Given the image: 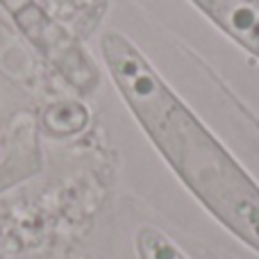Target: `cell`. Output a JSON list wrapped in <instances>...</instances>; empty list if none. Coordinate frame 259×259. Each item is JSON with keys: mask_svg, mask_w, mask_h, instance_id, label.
Masks as SVG:
<instances>
[{"mask_svg": "<svg viewBox=\"0 0 259 259\" xmlns=\"http://www.w3.org/2000/svg\"><path fill=\"white\" fill-rule=\"evenodd\" d=\"M100 57L116 94L159 157L202 209L259 255V184L146 55L116 30L100 36Z\"/></svg>", "mask_w": 259, "mask_h": 259, "instance_id": "obj_1", "label": "cell"}, {"mask_svg": "<svg viewBox=\"0 0 259 259\" xmlns=\"http://www.w3.org/2000/svg\"><path fill=\"white\" fill-rule=\"evenodd\" d=\"M12 23L32 48L55 66V71L80 94H91L98 84V68L64 25H59L39 0H0Z\"/></svg>", "mask_w": 259, "mask_h": 259, "instance_id": "obj_2", "label": "cell"}, {"mask_svg": "<svg viewBox=\"0 0 259 259\" xmlns=\"http://www.w3.org/2000/svg\"><path fill=\"white\" fill-rule=\"evenodd\" d=\"M221 34L259 62V0H189Z\"/></svg>", "mask_w": 259, "mask_h": 259, "instance_id": "obj_3", "label": "cell"}, {"mask_svg": "<svg viewBox=\"0 0 259 259\" xmlns=\"http://www.w3.org/2000/svg\"><path fill=\"white\" fill-rule=\"evenodd\" d=\"M89 112L80 103H57L50 105L44 114V127L53 137H71L84 130Z\"/></svg>", "mask_w": 259, "mask_h": 259, "instance_id": "obj_4", "label": "cell"}, {"mask_svg": "<svg viewBox=\"0 0 259 259\" xmlns=\"http://www.w3.org/2000/svg\"><path fill=\"white\" fill-rule=\"evenodd\" d=\"M134 250L139 259H189L168 234L152 225H143L137 230Z\"/></svg>", "mask_w": 259, "mask_h": 259, "instance_id": "obj_5", "label": "cell"}, {"mask_svg": "<svg viewBox=\"0 0 259 259\" xmlns=\"http://www.w3.org/2000/svg\"><path fill=\"white\" fill-rule=\"evenodd\" d=\"M91 3H94V5H105L107 0H91Z\"/></svg>", "mask_w": 259, "mask_h": 259, "instance_id": "obj_6", "label": "cell"}]
</instances>
